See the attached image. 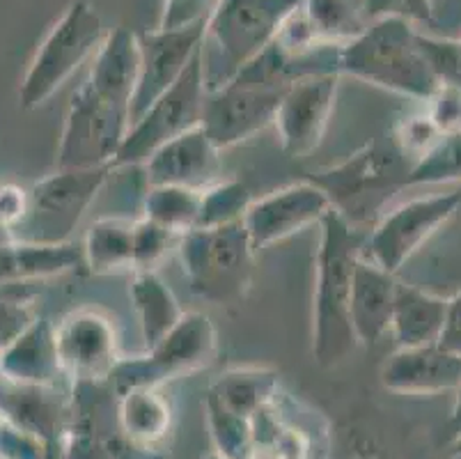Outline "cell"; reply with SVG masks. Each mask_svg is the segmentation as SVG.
I'll return each mask as SVG.
<instances>
[{
	"label": "cell",
	"mask_w": 461,
	"mask_h": 459,
	"mask_svg": "<svg viewBox=\"0 0 461 459\" xmlns=\"http://www.w3.org/2000/svg\"><path fill=\"white\" fill-rule=\"evenodd\" d=\"M317 227L320 248L312 294V356L324 368H333L358 344L349 315L351 285L367 233L347 223L333 207Z\"/></svg>",
	"instance_id": "obj_1"
},
{
	"label": "cell",
	"mask_w": 461,
	"mask_h": 459,
	"mask_svg": "<svg viewBox=\"0 0 461 459\" xmlns=\"http://www.w3.org/2000/svg\"><path fill=\"white\" fill-rule=\"evenodd\" d=\"M416 23L400 16L372 19L366 31L339 49V76L427 104L441 81L422 50Z\"/></svg>",
	"instance_id": "obj_2"
},
{
	"label": "cell",
	"mask_w": 461,
	"mask_h": 459,
	"mask_svg": "<svg viewBox=\"0 0 461 459\" xmlns=\"http://www.w3.org/2000/svg\"><path fill=\"white\" fill-rule=\"evenodd\" d=\"M413 163L391 138H372L345 161L310 172L305 179L321 188L330 207L358 230L372 225L388 212L393 197L406 188Z\"/></svg>",
	"instance_id": "obj_3"
},
{
	"label": "cell",
	"mask_w": 461,
	"mask_h": 459,
	"mask_svg": "<svg viewBox=\"0 0 461 459\" xmlns=\"http://www.w3.org/2000/svg\"><path fill=\"white\" fill-rule=\"evenodd\" d=\"M296 5L299 0H218L200 46L207 90L228 86L258 60Z\"/></svg>",
	"instance_id": "obj_4"
},
{
	"label": "cell",
	"mask_w": 461,
	"mask_h": 459,
	"mask_svg": "<svg viewBox=\"0 0 461 459\" xmlns=\"http://www.w3.org/2000/svg\"><path fill=\"white\" fill-rule=\"evenodd\" d=\"M102 16L87 0H71L46 31L35 56L21 78L19 104L23 111H35L51 99L78 67L95 58L106 40Z\"/></svg>",
	"instance_id": "obj_5"
},
{
	"label": "cell",
	"mask_w": 461,
	"mask_h": 459,
	"mask_svg": "<svg viewBox=\"0 0 461 459\" xmlns=\"http://www.w3.org/2000/svg\"><path fill=\"white\" fill-rule=\"evenodd\" d=\"M255 252L244 221L191 230L177 246L191 292L216 306L244 301L253 280Z\"/></svg>",
	"instance_id": "obj_6"
},
{
	"label": "cell",
	"mask_w": 461,
	"mask_h": 459,
	"mask_svg": "<svg viewBox=\"0 0 461 459\" xmlns=\"http://www.w3.org/2000/svg\"><path fill=\"white\" fill-rule=\"evenodd\" d=\"M216 326L204 313L191 310V313H184L177 326L161 343L154 344L142 356L120 361L108 379V386L115 395L142 389V386L161 389L173 379L207 368L216 359Z\"/></svg>",
	"instance_id": "obj_7"
},
{
	"label": "cell",
	"mask_w": 461,
	"mask_h": 459,
	"mask_svg": "<svg viewBox=\"0 0 461 459\" xmlns=\"http://www.w3.org/2000/svg\"><path fill=\"white\" fill-rule=\"evenodd\" d=\"M113 166L56 168L31 187V214L14 233L23 242H69L96 196L111 179Z\"/></svg>",
	"instance_id": "obj_8"
},
{
	"label": "cell",
	"mask_w": 461,
	"mask_h": 459,
	"mask_svg": "<svg viewBox=\"0 0 461 459\" xmlns=\"http://www.w3.org/2000/svg\"><path fill=\"white\" fill-rule=\"evenodd\" d=\"M131 129L127 106L102 99L81 83L67 106L56 168L113 166Z\"/></svg>",
	"instance_id": "obj_9"
},
{
	"label": "cell",
	"mask_w": 461,
	"mask_h": 459,
	"mask_svg": "<svg viewBox=\"0 0 461 459\" xmlns=\"http://www.w3.org/2000/svg\"><path fill=\"white\" fill-rule=\"evenodd\" d=\"M204 96H207V81H204L203 49H200L182 78L133 122L113 168L142 166L166 142L200 126Z\"/></svg>",
	"instance_id": "obj_10"
},
{
	"label": "cell",
	"mask_w": 461,
	"mask_h": 459,
	"mask_svg": "<svg viewBox=\"0 0 461 459\" xmlns=\"http://www.w3.org/2000/svg\"><path fill=\"white\" fill-rule=\"evenodd\" d=\"M459 209L461 191L411 197L372 225L363 252L395 276Z\"/></svg>",
	"instance_id": "obj_11"
},
{
	"label": "cell",
	"mask_w": 461,
	"mask_h": 459,
	"mask_svg": "<svg viewBox=\"0 0 461 459\" xmlns=\"http://www.w3.org/2000/svg\"><path fill=\"white\" fill-rule=\"evenodd\" d=\"M62 372L74 384H108L122 361L115 319L99 308H77L56 324Z\"/></svg>",
	"instance_id": "obj_12"
},
{
	"label": "cell",
	"mask_w": 461,
	"mask_h": 459,
	"mask_svg": "<svg viewBox=\"0 0 461 459\" xmlns=\"http://www.w3.org/2000/svg\"><path fill=\"white\" fill-rule=\"evenodd\" d=\"M285 90L234 78L218 90H207L200 126L218 150H230L274 124Z\"/></svg>",
	"instance_id": "obj_13"
},
{
	"label": "cell",
	"mask_w": 461,
	"mask_h": 459,
	"mask_svg": "<svg viewBox=\"0 0 461 459\" xmlns=\"http://www.w3.org/2000/svg\"><path fill=\"white\" fill-rule=\"evenodd\" d=\"M339 78L338 74H320L289 83L274 122L287 157L303 159L321 145L338 99Z\"/></svg>",
	"instance_id": "obj_14"
},
{
	"label": "cell",
	"mask_w": 461,
	"mask_h": 459,
	"mask_svg": "<svg viewBox=\"0 0 461 459\" xmlns=\"http://www.w3.org/2000/svg\"><path fill=\"white\" fill-rule=\"evenodd\" d=\"M204 23L186 28H152L138 32L140 41V78L131 101V124L182 78L203 46Z\"/></svg>",
	"instance_id": "obj_15"
},
{
	"label": "cell",
	"mask_w": 461,
	"mask_h": 459,
	"mask_svg": "<svg viewBox=\"0 0 461 459\" xmlns=\"http://www.w3.org/2000/svg\"><path fill=\"white\" fill-rule=\"evenodd\" d=\"M330 209L326 193L310 179L287 184L250 205L244 218L255 251L285 242L310 225H320Z\"/></svg>",
	"instance_id": "obj_16"
},
{
	"label": "cell",
	"mask_w": 461,
	"mask_h": 459,
	"mask_svg": "<svg viewBox=\"0 0 461 459\" xmlns=\"http://www.w3.org/2000/svg\"><path fill=\"white\" fill-rule=\"evenodd\" d=\"M381 384L402 395L455 393L461 384V353L441 343L397 347L381 365Z\"/></svg>",
	"instance_id": "obj_17"
},
{
	"label": "cell",
	"mask_w": 461,
	"mask_h": 459,
	"mask_svg": "<svg viewBox=\"0 0 461 459\" xmlns=\"http://www.w3.org/2000/svg\"><path fill=\"white\" fill-rule=\"evenodd\" d=\"M149 187L207 188L221 177V150L203 126L173 138L142 163Z\"/></svg>",
	"instance_id": "obj_18"
},
{
	"label": "cell",
	"mask_w": 461,
	"mask_h": 459,
	"mask_svg": "<svg viewBox=\"0 0 461 459\" xmlns=\"http://www.w3.org/2000/svg\"><path fill=\"white\" fill-rule=\"evenodd\" d=\"M140 78V41L138 32L115 28L92 58L90 74L83 83L102 99L117 106H127L131 115V101Z\"/></svg>",
	"instance_id": "obj_19"
},
{
	"label": "cell",
	"mask_w": 461,
	"mask_h": 459,
	"mask_svg": "<svg viewBox=\"0 0 461 459\" xmlns=\"http://www.w3.org/2000/svg\"><path fill=\"white\" fill-rule=\"evenodd\" d=\"M397 280L393 273L360 255L351 285V326L358 344H376L391 334Z\"/></svg>",
	"instance_id": "obj_20"
},
{
	"label": "cell",
	"mask_w": 461,
	"mask_h": 459,
	"mask_svg": "<svg viewBox=\"0 0 461 459\" xmlns=\"http://www.w3.org/2000/svg\"><path fill=\"white\" fill-rule=\"evenodd\" d=\"M0 372L10 384L56 386L62 372L56 347V326L37 317L31 326L0 352Z\"/></svg>",
	"instance_id": "obj_21"
},
{
	"label": "cell",
	"mask_w": 461,
	"mask_h": 459,
	"mask_svg": "<svg viewBox=\"0 0 461 459\" xmlns=\"http://www.w3.org/2000/svg\"><path fill=\"white\" fill-rule=\"evenodd\" d=\"M86 264L83 248L74 242H23L12 239L0 246V285L31 283L62 276Z\"/></svg>",
	"instance_id": "obj_22"
},
{
	"label": "cell",
	"mask_w": 461,
	"mask_h": 459,
	"mask_svg": "<svg viewBox=\"0 0 461 459\" xmlns=\"http://www.w3.org/2000/svg\"><path fill=\"white\" fill-rule=\"evenodd\" d=\"M117 427L133 448L157 450L173 429L170 399L154 386L117 395Z\"/></svg>",
	"instance_id": "obj_23"
},
{
	"label": "cell",
	"mask_w": 461,
	"mask_h": 459,
	"mask_svg": "<svg viewBox=\"0 0 461 459\" xmlns=\"http://www.w3.org/2000/svg\"><path fill=\"white\" fill-rule=\"evenodd\" d=\"M447 298L425 292L416 285L397 283L391 335L397 347H420L438 343L446 324Z\"/></svg>",
	"instance_id": "obj_24"
},
{
	"label": "cell",
	"mask_w": 461,
	"mask_h": 459,
	"mask_svg": "<svg viewBox=\"0 0 461 459\" xmlns=\"http://www.w3.org/2000/svg\"><path fill=\"white\" fill-rule=\"evenodd\" d=\"M56 386H23L3 381L0 384V418L49 444L60 441L62 407L51 398Z\"/></svg>",
	"instance_id": "obj_25"
},
{
	"label": "cell",
	"mask_w": 461,
	"mask_h": 459,
	"mask_svg": "<svg viewBox=\"0 0 461 459\" xmlns=\"http://www.w3.org/2000/svg\"><path fill=\"white\" fill-rule=\"evenodd\" d=\"M133 230L136 218L131 216H102L96 218L86 233L83 260L95 276H115L133 273Z\"/></svg>",
	"instance_id": "obj_26"
},
{
	"label": "cell",
	"mask_w": 461,
	"mask_h": 459,
	"mask_svg": "<svg viewBox=\"0 0 461 459\" xmlns=\"http://www.w3.org/2000/svg\"><path fill=\"white\" fill-rule=\"evenodd\" d=\"M131 301L140 324L145 352L161 343L186 313L157 271H133Z\"/></svg>",
	"instance_id": "obj_27"
},
{
	"label": "cell",
	"mask_w": 461,
	"mask_h": 459,
	"mask_svg": "<svg viewBox=\"0 0 461 459\" xmlns=\"http://www.w3.org/2000/svg\"><path fill=\"white\" fill-rule=\"evenodd\" d=\"M278 393V372L267 368H234L216 379L209 395L234 414L253 418L255 411L274 402Z\"/></svg>",
	"instance_id": "obj_28"
},
{
	"label": "cell",
	"mask_w": 461,
	"mask_h": 459,
	"mask_svg": "<svg viewBox=\"0 0 461 459\" xmlns=\"http://www.w3.org/2000/svg\"><path fill=\"white\" fill-rule=\"evenodd\" d=\"M203 188L188 187H148L142 197V216L177 234L198 227Z\"/></svg>",
	"instance_id": "obj_29"
},
{
	"label": "cell",
	"mask_w": 461,
	"mask_h": 459,
	"mask_svg": "<svg viewBox=\"0 0 461 459\" xmlns=\"http://www.w3.org/2000/svg\"><path fill=\"white\" fill-rule=\"evenodd\" d=\"M301 5L321 41L347 44L370 23L366 0H301Z\"/></svg>",
	"instance_id": "obj_30"
},
{
	"label": "cell",
	"mask_w": 461,
	"mask_h": 459,
	"mask_svg": "<svg viewBox=\"0 0 461 459\" xmlns=\"http://www.w3.org/2000/svg\"><path fill=\"white\" fill-rule=\"evenodd\" d=\"M255 197L250 188L241 179H218L203 188V207H200L198 227L195 230H209V227H223L232 223H241L249 214Z\"/></svg>",
	"instance_id": "obj_31"
},
{
	"label": "cell",
	"mask_w": 461,
	"mask_h": 459,
	"mask_svg": "<svg viewBox=\"0 0 461 459\" xmlns=\"http://www.w3.org/2000/svg\"><path fill=\"white\" fill-rule=\"evenodd\" d=\"M461 182V132L443 133L406 177V188Z\"/></svg>",
	"instance_id": "obj_32"
},
{
	"label": "cell",
	"mask_w": 461,
	"mask_h": 459,
	"mask_svg": "<svg viewBox=\"0 0 461 459\" xmlns=\"http://www.w3.org/2000/svg\"><path fill=\"white\" fill-rule=\"evenodd\" d=\"M204 416H207L209 435L218 453H223L230 459H244L249 454V450L253 448L250 418L225 409L223 404L209 393L204 399Z\"/></svg>",
	"instance_id": "obj_33"
},
{
	"label": "cell",
	"mask_w": 461,
	"mask_h": 459,
	"mask_svg": "<svg viewBox=\"0 0 461 459\" xmlns=\"http://www.w3.org/2000/svg\"><path fill=\"white\" fill-rule=\"evenodd\" d=\"M182 234L140 216L133 230V271H157L170 251H177Z\"/></svg>",
	"instance_id": "obj_34"
},
{
	"label": "cell",
	"mask_w": 461,
	"mask_h": 459,
	"mask_svg": "<svg viewBox=\"0 0 461 459\" xmlns=\"http://www.w3.org/2000/svg\"><path fill=\"white\" fill-rule=\"evenodd\" d=\"M28 283L0 285V352L10 347L40 315Z\"/></svg>",
	"instance_id": "obj_35"
},
{
	"label": "cell",
	"mask_w": 461,
	"mask_h": 459,
	"mask_svg": "<svg viewBox=\"0 0 461 459\" xmlns=\"http://www.w3.org/2000/svg\"><path fill=\"white\" fill-rule=\"evenodd\" d=\"M441 136L443 133L436 129V124L431 122V117L427 113L406 117V120H402L395 126V132H393V141L409 157L411 163H416L425 151H429Z\"/></svg>",
	"instance_id": "obj_36"
},
{
	"label": "cell",
	"mask_w": 461,
	"mask_h": 459,
	"mask_svg": "<svg viewBox=\"0 0 461 459\" xmlns=\"http://www.w3.org/2000/svg\"><path fill=\"white\" fill-rule=\"evenodd\" d=\"M422 50L429 58L438 81L461 90V40H441L425 32H418Z\"/></svg>",
	"instance_id": "obj_37"
},
{
	"label": "cell",
	"mask_w": 461,
	"mask_h": 459,
	"mask_svg": "<svg viewBox=\"0 0 461 459\" xmlns=\"http://www.w3.org/2000/svg\"><path fill=\"white\" fill-rule=\"evenodd\" d=\"M51 448L49 441L0 418V459H49Z\"/></svg>",
	"instance_id": "obj_38"
},
{
	"label": "cell",
	"mask_w": 461,
	"mask_h": 459,
	"mask_svg": "<svg viewBox=\"0 0 461 459\" xmlns=\"http://www.w3.org/2000/svg\"><path fill=\"white\" fill-rule=\"evenodd\" d=\"M427 115L436 124L441 133L461 132V90L455 86L441 83V87L434 92L427 101Z\"/></svg>",
	"instance_id": "obj_39"
},
{
	"label": "cell",
	"mask_w": 461,
	"mask_h": 459,
	"mask_svg": "<svg viewBox=\"0 0 461 459\" xmlns=\"http://www.w3.org/2000/svg\"><path fill=\"white\" fill-rule=\"evenodd\" d=\"M28 214H31V188L0 182V227L14 237L16 230L26 223Z\"/></svg>",
	"instance_id": "obj_40"
},
{
	"label": "cell",
	"mask_w": 461,
	"mask_h": 459,
	"mask_svg": "<svg viewBox=\"0 0 461 459\" xmlns=\"http://www.w3.org/2000/svg\"><path fill=\"white\" fill-rule=\"evenodd\" d=\"M367 19L400 16L411 23H427L434 16L431 0H366Z\"/></svg>",
	"instance_id": "obj_41"
},
{
	"label": "cell",
	"mask_w": 461,
	"mask_h": 459,
	"mask_svg": "<svg viewBox=\"0 0 461 459\" xmlns=\"http://www.w3.org/2000/svg\"><path fill=\"white\" fill-rule=\"evenodd\" d=\"M218 0H166L157 28H186L207 21Z\"/></svg>",
	"instance_id": "obj_42"
},
{
	"label": "cell",
	"mask_w": 461,
	"mask_h": 459,
	"mask_svg": "<svg viewBox=\"0 0 461 459\" xmlns=\"http://www.w3.org/2000/svg\"><path fill=\"white\" fill-rule=\"evenodd\" d=\"M438 343L446 349H450V352L461 353V292H456L455 297L447 298L446 324H443Z\"/></svg>",
	"instance_id": "obj_43"
},
{
	"label": "cell",
	"mask_w": 461,
	"mask_h": 459,
	"mask_svg": "<svg viewBox=\"0 0 461 459\" xmlns=\"http://www.w3.org/2000/svg\"><path fill=\"white\" fill-rule=\"evenodd\" d=\"M450 427H452V436H456L461 432V384L459 389L455 390V407H452Z\"/></svg>",
	"instance_id": "obj_44"
},
{
	"label": "cell",
	"mask_w": 461,
	"mask_h": 459,
	"mask_svg": "<svg viewBox=\"0 0 461 459\" xmlns=\"http://www.w3.org/2000/svg\"><path fill=\"white\" fill-rule=\"evenodd\" d=\"M12 233H7V230H3V227H0V246H5V243H10L12 242Z\"/></svg>",
	"instance_id": "obj_45"
},
{
	"label": "cell",
	"mask_w": 461,
	"mask_h": 459,
	"mask_svg": "<svg viewBox=\"0 0 461 459\" xmlns=\"http://www.w3.org/2000/svg\"><path fill=\"white\" fill-rule=\"evenodd\" d=\"M452 454H461V432L452 439Z\"/></svg>",
	"instance_id": "obj_46"
},
{
	"label": "cell",
	"mask_w": 461,
	"mask_h": 459,
	"mask_svg": "<svg viewBox=\"0 0 461 459\" xmlns=\"http://www.w3.org/2000/svg\"><path fill=\"white\" fill-rule=\"evenodd\" d=\"M203 459H230V457H225V454H223V453H218V450H212V453L204 454Z\"/></svg>",
	"instance_id": "obj_47"
},
{
	"label": "cell",
	"mask_w": 461,
	"mask_h": 459,
	"mask_svg": "<svg viewBox=\"0 0 461 459\" xmlns=\"http://www.w3.org/2000/svg\"><path fill=\"white\" fill-rule=\"evenodd\" d=\"M447 459H461V454H450V457Z\"/></svg>",
	"instance_id": "obj_48"
},
{
	"label": "cell",
	"mask_w": 461,
	"mask_h": 459,
	"mask_svg": "<svg viewBox=\"0 0 461 459\" xmlns=\"http://www.w3.org/2000/svg\"><path fill=\"white\" fill-rule=\"evenodd\" d=\"M3 381H5V379H3V372H0V384H3Z\"/></svg>",
	"instance_id": "obj_49"
}]
</instances>
